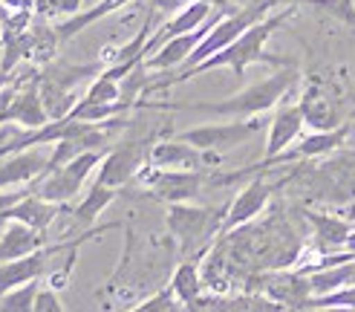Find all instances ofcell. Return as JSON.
Instances as JSON below:
<instances>
[{
  "mask_svg": "<svg viewBox=\"0 0 355 312\" xmlns=\"http://www.w3.org/2000/svg\"><path fill=\"white\" fill-rule=\"evenodd\" d=\"M130 3H136V0H98V3H93L90 9H81V12L73 15V17H64V21H61L55 29H58V35H61V41H69V38H76L78 32L90 29L93 24L104 21V17H110L113 12L130 6Z\"/></svg>",
  "mask_w": 355,
  "mask_h": 312,
  "instance_id": "obj_22",
  "label": "cell"
},
{
  "mask_svg": "<svg viewBox=\"0 0 355 312\" xmlns=\"http://www.w3.org/2000/svg\"><path fill=\"white\" fill-rule=\"evenodd\" d=\"M0 6L9 9V12H17V9H32V0H0Z\"/></svg>",
  "mask_w": 355,
  "mask_h": 312,
  "instance_id": "obj_33",
  "label": "cell"
},
{
  "mask_svg": "<svg viewBox=\"0 0 355 312\" xmlns=\"http://www.w3.org/2000/svg\"><path fill=\"white\" fill-rule=\"evenodd\" d=\"M180 9V0H150V12L153 15H171Z\"/></svg>",
  "mask_w": 355,
  "mask_h": 312,
  "instance_id": "obj_32",
  "label": "cell"
},
{
  "mask_svg": "<svg viewBox=\"0 0 355 312\" xmlns=\"http://www.w3.org/2000/svg\"><path fill=\"white\" fill-rule=\"evenodd\" d=\"M32 312H67L61 304V295L52 286H41L38 298H35V309Z\"/></svg>",
  "mask_w": 355,
  "mask_h": 312,
  "instance_id": "obj_31",
  "label": "cell"
},
{
  "mask_svg": "<svg viewBox=\"0 0 355 312\" xmlns=\"http://www.w3.org/2000/svg\"><path fill=\"white\" fill-rule=\"evenodd\" d=\"M12 84H15V73H6V69H0V93L9 90Z\"/></svg>",
  "mask_w": 355,
  "mask_h": 312,
  "instance_id": "obj_34",
  "label": "cell"
},
{
  "mask_svg": "<svg viewBox=\"0 0 355 312\" xmlns=\"http://www.w3.org/2000/svg\"><path fill=\"white\" fill-rule=\"evenodd\" d=\"M223 217L225 214L214 211V208L193 205V202H176V205H168L165 225H168L171 240L185 254L193 249H200L205 254L208 243L220 237V232H223Z\"/></svg>",
  "mask_w": 355,
  "mask_h": 312,
  "instance_id": "obj_3",
  "label": "cell"
},
{
  "mask_svg": "<svg viewBox=\"0 0 355 312\" xmlns=\"http://www.w3.org/2000/svg\"><path fill=\"white\" fill-rule=\"evenodd\" d=\"M81 101H87V104H116V101H124V96H121V81L104 76V69H101V76L87 84ZM128 104H130V101H128Z\"/></svg>",
  "mask_w": 355,
  "mask_h": 312,
  "instance_id": "obj_25",
  "label": "cell"
},
{
  "mask_svg": "<svg viewBox=\"0 0 355 312\" xmlns=\"http://www.w3.org/2000/svg\"><path fill=\"white\" fill-rule=\"evenodd\" d=\"M324 306H347L355 309V286H341L329 295H315L306 301V309H324Z\"/></svg>",
  "mask_w": 355,
  "mask_h": 312,
  "instance_id": "obj_28",
  "label": "cell"
},
{
  "mask_svg": "<svg viewBox=\"0 0 355 312\" xmlns=\"http://www.w3.org/2000/svg\"><path fill=\"white\" fill-rule=\"evenodd\" d=\"M304 217L309 220L312 225V232L318 237V243H321V252H344L347 249V243L352 237V225L341 217H335V214H318V211H304Z\"/></svg>",
  "mask_w": 355,
  "mask_h": 312,
  "instance_id": "obj_20",
  "label": "cell"
},
{
  "mask_svg": "<svg viewBox=\"0 0 355 312\" xmlns=\"http://www.w3.org/2000/svg\"><path fill=\"white\" fill-rule=\"evenodd\" d=\"M61 35L55 26H49L46 21H35L32 29H29V64H35L38 69L49 67L52 61H55V52L61 46Z\"/></svg>",
  "mask_w": 355,
  "mask_h": 312,
  "instance_id": "obj_24",
  "label": "cell"
},
{
  "mask_svg": "<svg viewBox=\"0 0 355 312\" xmlns=\"http://www.w3.org/2000/svg\"><path fill=\"white\" fill-rule=\"evenodd\" d=\"M312 312H355V309H347V306H324V309H312Z\"/></svg>",
  "mask_w": 355,
  "mask_h": 312,
  "instance_id": "obj_37",
  "label": "cell"
},
{
  "mask_svg": "<svg viewBox=\"0 0 355 312\" xmlns=\"http://www.w3.org/2000/svg\"><path fill=\"white\" fill-rule=\"evenodd\" d=\"M300 81L297 67H280L277 73H272L269 78H263L257 84L243 87L240 93L220 98V101H193V104H173L180 110H193V113H208V116H220V119H257L263 113L275 110L277 104L286 98L295 84Z\"/></svg>",
  "mask_w": 355,
  "mask_h": 312,
  "instance_id": "obj_2",
  "label": "cell"
},
{
  "mask_svg": "<svg viewBox=\"0 0 355 312\" xmlns=\"http://www.w3.org/2000/svg\"><path fill=\"white\" fill-rule=\"evenodd\" d=\"M150 165L162 168V171H202L208 165V156L176 136V139L153 142V148H150Z\"/></svg>",
  "mask_w": 355,
  "mask_h": 312,
  "instance_id": "obj_16",
  "label": "cell"
},
{
  "mask_svg": "<svg viewBox=\"0 0 355 312\" xmlns=\"http://www.w3.org/2000/svg\"><path fill=\"white\" fill-rule=\"evenodd\" d=\"M228 9L225 6H220L214 15H211L208 17V21L197 29V32H188V35H180V38H173V41H168V44H162V46H159L156 52H153V55L150 58H145V67H148V73H171V69H176V67H185L188 64V58L193 55V49H197L200 46V41L205 38V35H208V29L211 26H214L217 21H220V17L225 15Z\"/></svg>",
  "mask_w": 355,
  "mask_h": 312,
  "instance_id": "obj_10",
  "label": "cell"
},
{
  "mask_svg": "<svg viewBox=\"0 0 355 312\" xmlns=\"http://www.w3.org/2000/svg\"><path fill=\"white\" fill-rule=\"evenodd\" d=\"M304 113H300V104H280L275 110L272 121H269V133H266V148H263V162L252 171H263L272 168L277 162V156H283L292 145H297V139L304 136Z\"/></svg>",
  "mask_w": 355,
  "mask_h": 312,
  "instance_id": "obj_8",
  "label": "cell"
},
{
  "mask_svg": "<svg viewBox=\"0 0 355 312\" xmlns=\"http://www.w3.org/2000/svg\"><path fill=\"white\" fill-rule=\"evenodd\" d=\"M260 284V295H269V298L280 301V304H289L297 312L306 309V301L312 298V289H309V275L304 272H266L257 277Z\"/></svg>",
  "mask_w": 355,
  "mask_h": 312,
  "instance_id": "obj_14",
  "label": "cell"
},
{
  "mask_svg": "<svg viewBox=\"0 0 355 312\" xmlns=\"http://www.w3.org/2000/svg\"><path fill=\"white\" fill-rule=\"evenodd\" d=\"M182 304L176 301V295L171 286H162V289H156L153 295H148L145 301H139L136 306H130L128 312H180Z\"/></svg>",
  "mask_w": 355,
  "mask_h": 312,
  "instance_id": "obj_27",
  "label": "cell"
},
{
  "mask_svg": "<svg viewBox=\"0 0 355 312\" xmlns=\"http://www.w3.org/2000/svg\"><path fill=\"white\" fill-rule=\"evenodd\" d=\"M119 197V188H110V185H101V182H93L87 188V194L78 205L69 208V214H73L78 223H84V229H93L96 220L101 217L104 208H110Z\"/></svg>",
  "mask_w": 355,
  "mask_h": 312,
  "instance_id": "obj_23",
  "label": "cell"
},
{
  "mask_svg": "<svg viewBox=\"0 0 355 312\" xmlns=\"http://www.w3.org/2000/svg\"><path fill=\"white\" fill-rule=\"evenodd\" d=\"M223 312H248V306H245V298H240V301H232V304H225V306H223Z\"/></svg>",
  "mask_w": 355,
  "mask_h": 312,
  "instance_id": "obj_35",
  "label": "cell"
},
{
  "mask_svg": "<svg viewBox=\"0 0 355 312\" xmlns=\"http://www.w3.org/2000/svg\"><path fill=\"white\" fill-rule=\"evenodd\" d=\"M200 260H202V254L185 257L182 263H176V269H173V275H171V281H168V286H171L173 295H176V301H180L185 309L193 306V304L202 298V286H205V281H202V272H200Z\"/></svg>",
  "mask_w": 355,
  "mask_h": 312,
  "instance_id": "obj_21",
  "label": "cell"
},
{
  "mask_svg": "<svg viewBox=\"0 0 355 312\" xmlns=\"http://www.w3.org/2000/svg\"><path fill=\"white\" fill-rule=\"evenodd\" d=\"M139 182L145 185L150 197L162 200L168 205H176V202L200 200V194L208 185V177L202 171H162V168L148 165L139 173Z\"/></svg>",
  "mask_w": 355,
  "mask_h": 312,
  "instance_id": "obj_6",
  "label": "cell"
},
{
  "mask_svg": "<svg viewBox=\"0 0 355 312\" xmlns=\"http://www.w3.org/2000/svg\"><path fill=\"white\" fill-rule=\"evenodd\" d=\"M292 12H295V6H283L280 12H272L269 17L257 21L252 29H245L232 46H225L223 52L211 55L208 61H202V64H197V67H191V69H182V73H173V76H165V78L150 81L148 93H153V90H165V87H171V84L191 81V78H197V76H202V73H211V69H232L237 78H243V76H245V69L252 67V64H277V67H289L286 58L269 55V52H266V44H269L272 35H275L283 24H286V17H292Z\"/></svg>",
  "mask_w": 355,
  "mask_h": 312,
  "instance_id": "obj_1",
  "label": "cell"
},
{
  "mask_svg": "<svg viewBox=\"0 0 355 312\" xmlns=\"http://www.w3.org/2000/svg\"><path fill=\"white\" fill-rule=\"evenodd\" d=\"M49 246L46 243V234L29 229L24 223H9L3 232H0V263L6 260H17V257H26L32 252H38Z\"/></svg>",
  "mask_w": 355,
  "mask_h": 312,
  "instance_id": "obj_19",
  "label": "cell"
},
{
  "mask_svg": "<svg viewBox=\"0 0 355 312\" xmlns=\"http://www.w3.org/2000/svg\"><path fill=\"white\" fill-rule=\"evenodd\" d=\"M49 165V150L29 148L21 153H12L0 159V191L9 188H26L29 182L41 180Z\"/></svg>",
  "mask_w": 355,
  "mask_h": 312,
  "instance_id": "obj_13",
  "label": "cell"
},
{
  "mask_svg": "<svg viewBox=\"0 0 355 312\" xmlns=\"http://www.w3.org/2000/svg\"><path fill=\"white\" fill-rule=\"evenodd\" d=\"M260 128H263L260 116L257 119H228V121H217V125L188 128L180 133V139L202 153H223V150H232L237 145L252 142L260 133Z\"/></svg>",
  "mask_w": 355,
  "mask_h": 312,
  "instance_id": "obj_5",
  "label": "cell"
},
{
  "mask_svg": "<svg viewBox=\"0 0 355 312\" xmlns=\"http://www.w3.org/2000/svg\"><path fill=\"white\" fill-rule=\"evenodd\" d=\"M150 148L153 145L145 139H124L116 148H107V156L98 165L96 182L121 191L128 182L139 180V173L150 165Z\"/></svg>",
  "mask_w": 355,
  "mask_h": 312,
  "instance_id": "obj_7",
  "label": "cell"
},
{
  "mask_svg": "<svg viewBox=\"0 0 355 312\" xmlns=\"http://www.w3.org/2000/svg\"><path fill=\"white\" fill-rule=\"evenodd\" d=\"M3 55H6V41H3V24H0V69H3Z\"/></svg>",
  "mask_w": 355,
  "mask_h": 312,
  "instance_id": "obj_36",
  "label": "cell"
},
{
  "mask_svg": "<svg viewBox=\"0 0 355 312\" xmlns=\"http://www.w3.org/2000/svg\"><path fill=\"white\" fill-rule=\"evenodd\" d=\"M349 130L347 128H338V130H312L306 136L297 139V145L289 148L283 156H277V162H292V159H321V156H329L335 150H341L344 142H347Z\"/></svg>",
  "mask_w": 355,
  "mask_h": 312,
  "instance_id": "obj_18",
  "label": "cell"
},
{
  "mask_svg": "<svg viewBox=\"0 0 355 312\" xmlns=\"http://www.w3.org/2000/svg\"><path fill=\"white\" fill-rule=\"evenodd\" d=\"M104 156H107V148L87 150V153L76 156V159H69L67 165L44 173V177L38 180V185H35V194L49 200V202L67 205L84 188V182L90 180V173L98 171V165L104 162Z\"/></svg>",
  "mask_w": 355,
  "mask_h": 312,
  "instance_id": "obj_4",
  "label": "cell"
},
{
  "mask_svg": "<svg viewBox=\"0 0 355 312\" xmlns=\"http://www.w3.org/2000/svg\"><path fill=\"white\" fill-rule=\"evenodd\" d=\"M217 9H220V6H214V3H188V6H182V9H176L162 26L153 29L150 41H148V46H145V58H150L159 46L168 44V41H173V38H180V35L197 32Z\"/></svg>",
  "mask_w": 355,
  "mask_h": 312,
  "instance_id": "obj_12",
  "label": "cell"
},
{
  "mask_svg": "<svg viewBox=\"0 0 355 312\" xmlns=\"http://www.w3.org/2000/svg\"><path fill=\"white\" fill-rule=\"evenodd\" d=\"M64 249H67V243H55V246H44V249L32 252L26 257L0 263V292H9L15 286H24V284H32V281H41V277H46L52 272L49 260L55 254H61Z\"/></svg>",
  "mask_w": 355,
  "mask_h": 312,
  "instance_id": "obj_11",
  "label": "cell"
},
{
  "mask_svg": "<svg viewBox=\"0 0 355 312\" xmlns=\"http://www.w3.org/2000/svg\"><path fill=\"white\" fill-rule=\"evenodd\" d=\"M275 191H277L275 182H269L266 177H254V180L248 182V185L240 191V194L232 200V205L225 208L220 237L234 234V232L243 229V225H248L252 220H257V217L266 211V205H269V200H272Z\"/></svg>",
  "mask_w": 355,
  "mask_h": 312,
  "instance_id": "obj_9",
  "label": "cell"
},
{
  "mask_svg": "<svg viewBox=\"0 0 355 312\" xmlns=\"http://www.w3.org/2000/svg\"><path fill=\"white\" fill-rule=\"evenodd\" d=\"M245 306H248V312H297L295 306L280 304V301L269 298V295H260V292L248 295V298H245Z\"/></svg>",
  "mask_w": 355,
  "mask_h": 312,
  "instance_id": "obj_29",
  "label": "cell"
},
{
  "mask_svg": "<svg viewBox=\"0 0 355 312\" xmlns=\"http://www.w3.org/2000/svg\"><path fill=\"white\" fill-rule=\"evenodd\" d=\"M38 6L44 15H61V17H73L81 12V0H38Z\"/></svg>",
  "mask_w": 355,
  "mask_h": 312,
  "instance_id": "obj_30",
  "label": "cell"
},
{
  "mask_svg": "<svg viewBox=\"0 0 355 312\" xmlns=\"http://www.w3.org/2000/svg\"><path fill=\"white\" fill-rule=\"evenodd\" d=\"M297 104H300V113H304L306 128H312V130H338V128H344L338 101H335L327 87H321L318 81L306 84V90L300 93Z\"/></svg>",
  "mask_w": 355,
  "mask_h": 312,
  "instance_id": "obj_15",
  "label": "cell"
},
{
  "mask_svg": "<svg viewBox=\"0 0 355 312\" xmlns=\"http://www.w3.org/2000/svg\"><path fill=\"white\" fill-rule=\"evenodd\" d=\"M38 292H41V281H32L24 286H15L9 292H0V312H32Z\"/></svg>",
  "mask_w": 355,
  "mask_h": 312,
  "instance_id": "obj_26",
  "label": "cell"
},
{
  "mask_svg": "<svg viewBox=\"0 0 355 312\" xmlns=\"http://www.w3.org/2000/svg\"><path fill=\"white\" fill-rule=\"evenodd\" d=\"M64 211H69V205L49 202V200H44V197L35 194V188H32V194H26L21 202L9 208L6 217H3V223H24V225H29V229L46 234L49 225L55 223V217L64 214Z\"/></svg>",
  "mask_w": 355,
  "mask_h": 312,
  "instance_id": "obj_17",
  "label": "cell"
}]
</instances>
